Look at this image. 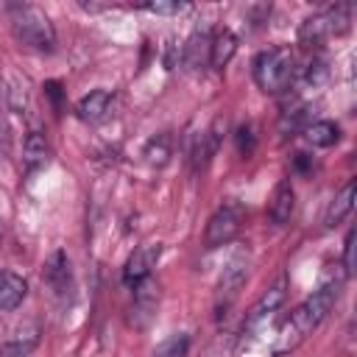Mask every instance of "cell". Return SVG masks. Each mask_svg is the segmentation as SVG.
<instances>
[{
  "instance_id": "1",
  "label": "cell",
  "mask_w": 357,
  "mask_h": 357,
  "mask_svg": "<svg viewBox=\"0 0 357 357\" xmlns=\"http://www.w3.org/2000/svg\"><path fill=\"white\" fill-rule=\"evenodd\" d=\"M337 301V282H326L318 290H312V296H307L287 318V324L279 332V349H293L298 346L307 335H312L321 321L329 315V310Z\"/></svg>"
},
{
  "instance_id": "2",
  "label": "cell",
  "mask_w": 357,
  "mask_h": 357,
  "mask_svg": "<svg viewBox=\"0 0 357 357\" xmlns=\"http://www.w3.org/2000/svg\"><path fill=\"white\" fill-rule=\"evenodd\" d=\"M6 14H8L11 33L20 45H25L36 53H50L56 47V28L39 6H33V3H8Z\"/></svg>"
},
{
  "instance_id": "3",
  "label": "cell",
  "mask_w": 357,
  "mask_h": 357,
  "mask_svg": "<svg viewBox=\"0 0 357 357\" xmlns=\"http://www.w3.org/2000/svg\"><path fill=\"white\" fill-rule=\"evenodd\" d=\"M251 73H254V84L265 95H282L296 81V56L290 47L273 45V47L257 53Z\"/></svg>"
},
{
  "instance_id": "4",
  "label": "cell",
  "mask_w": 357,
  "mask_h": 357,
  "mask_svg": "<svg viewBox=\"0 0 357 357\" xmlns=\"http://www.w3.org/2000/svg\"><path fill=\"white\" fill-rule=\"evenodd\" d=\"M351 22V6H329L326 11H318L312 17H307L298 28V42L304 47H318L324 39L346 33Z\"/></svg>"
},
{
  "instance_id": "5",
  "label": "cell",
  "mask_w": 357,
  "mask_h": 357,
  "mask_svg": "<svg viewBox=\"0 0 357 357\" xmlns=\"http://www.w3.org/2000/svg\"><path fill=\"white\" fill-rule=\"evenodd\" d=\"M243 215H245V212H243V206H240L237 201L220 204V206L209 215V220H206L204 243H206L209 248H218V245L231 243V240L237 237L240 226H243Z\"/></svg>"
},
{
  "instance_id": "6",
  "label": "cell",
  "mask_w": 357,
  "mask_h": 357,
  "mask_svg": "<svg viewBox=\"0 0 357 357\" xmlns=\"http://www.w3.org/2000/svg\"><path fill=\"white\" fill-rule=\"evenodd\" d=\"M245 276H248V251L237 248V251L229 257V262H226V268H223V273H220V282H218V307L226 310V307L234 301V296L240 293Z\"/></svg>"
},
{
  "instance_id": "7",
  "label": "cell",
  "mask_w": 357,
  "mask_h": 357,
  "mask_svg": "<svg viewBox=\"0 0 357 357\" xmlns=\"http://www.w3.org/2000/svg\"><path fill=\"white\" fill-rule=\"evenodd\" d=\"M159 254H162V245H159V243H148V245L134 248L131 257H128L126 265H123V284H126V287H137L139 282H145V279L151 276V271H153Z\"/></svg>"
},
{
  "instance_id": "8",
  "label": "cell",
  "mask_w": 357,
  "mask_h": 357,
  "mask_svg": "<svg viewBox=\"0 0 357 357\" xmlns=\"http://www.w3.org/2000/svg\"><path fill=\"white\" fill-rule=\"evenodd\" d=\"M134 290V301H131V324L137 329H145L153 315H156V307H159V284L153 282V276H148L145 282H139Z\"/></svg>"
},
{
  "instance_id": "9",
  "label": "cell",
  "mask_w": 357,
  "mask_h": 357,
  "mask_svg": "<svg viewBox=\"0 0 357 357\" xmlns=\"http://www.w3.org/2000/svg\"><path fill=\"white\" fill-rule=\"evenodd\" d=\"M284 296H287V279L279 276V279L259 296V301L248 310V315H245V329H257L262 321H268V318L284 304Z\"/></svg>"
},
{
  "instance_id": "10",
  "label": "cell",
  "mask_w": 357,
  "mask_h": 357,
  "mask_svg": "<svg viewBox=\"0 0 357 357\" xmlns=\"http://www.w3.org/2000/svg\"><path fill=\"white\" fill-rule=\"evenodd\" d=\"M209 53H212L209 28H195L181 47V61L187 70H204V67H209Z\"/></svg>"
},
{
  "instance_id": "11",
  "label": "cell",
  "mask_w": 357,
  "mask_h": 357,
  "mask_svg": "<svg viewBox=\"0 0 357 357\" xmlns=\"http://www.w3.org/2000/svg\"><path fill=\"white\" fill-rule=\"evenodd\" d=\"M293 209H296V192H293V184L290 178H282L276 181L273 192H271V201H268V220L273 226H287L290 218H293Z\"/></svg>"
},
{
  "instance_id": "12",
  "label": "cell",
  "mask_w": 357,
  "mask_h": 357,
  "mask_svg": "<svg viewBox=\"0 0 357 357\" xmlns=\"http://www.w3.org/2000/svg\"><path fill=\"white\" fill-rule=\"evenodd\" d=\"M109 106H112V92L109 89H92L75 103V114L84 123H100L109 114Z\"/></svg>"
},
{
  "instance_id": "13",
  "label": "cell",
  "mask_w": 357,
  "mask_h": 357,
  "mask_svg": "<svg viewBox=\"0 0 357 357\" xmlns=\"http://www.w3.org/2000/svg\"><path fill=\"white\" fill-rule=\"evenodd\" d=\"M354 192H357L354 178H349V181L335 192V198L329 201L326 215H324V223H326L329 229H332V226H337V223H343V220L351 215V209H354Z\"/></svg>"
},
{
  "instance_id": "14",
  "label": "cell",
  "mask_w": 357,
  "mask_h": 357,
  "mask_svg": "<svg viewBox=\"0 0 357 357\" xmlns=\"http://www.w3.org/2000/svg\"><path fill=\"white\" fill-rule=\"evenodd\" d=\"M28 296V282L14 271H0V310H17Z\"/></svg>"
},
{
  "instance_id": "15",
  "label": "cell",
  "mask_w": 357,
  "mask_h": 357,
  "mask_svg": "<svg viewBox=\"0 0 357 357\" xmlns=\"http://www.w3.org/2000/svg\"><path fill=\"white\" fill-rule=\"evenodd\" d=\"M42 276L45 282L50 284L53 293H64L70 287V259L64 251H53L47 259H45V268H42Z\"/></svg>"
},
{
  "instance_id": "16",
  "label": "cell",
  "mask_w": 357,
  "mask_h": 357,
  "mask_svg": "<svg viewBox=\"0 0 357 357\" xmlns=\"http://www.w3.org/2000/svg\"><path fill=\"white\" fill-rule=\"evenodd\" d=\"M50 159V145L42 131H28L22 137V165L25 170H36Z\"/></svg>"
},
{
  "instance_id": "17",
  "label": "cell",
  "mask_w": 357,
  "mask_h": 357,
  "mask_svg": "<svg viewBox=\"0 0 357 357\" xmlns=\"http://www.w3.org/2000/svg\"><path fill=\"white\" fill-rule=\"evenodd\" d=\"M234 50H237V36H234L229 28H223V31L212 33V53H209V67H215V70H223V67L231 61Z\"/></svg>"
},
{
  "instance_id": "18",
  "label": "cell",
  "mask_w": 357,
  "mask_h": 357,
  "mask_svg": "<svg viewBox=\"0 0 357 357\" xmlns=\"http://www.w3.org/2000/svg\"><path fill=\"white\" fill-rule=\"evenodd\" d=\"M304 137H307V142L315 145V148H329V145H335V142L340 139V128H337V123H332V120H315V123H310V126L304 128Z\"/></svg>"
},
{
  "instance_id": "19",
  "label": "cell",
  "mask_w": 357,
  "mask_h": 357,
  "mask_svg": "<svg viewBox=\"0 0 357 357\" xmlns=\"http://www.w3.org/2000/svg\"><path fill=\"white\" fill-rule=\"evenodd\" d=\"M187 349H190V337H187L184 332H178V335H173V337L162 340V343L153 349V354H151V357H184V354H187Z\"/></svg>"
},
{
  "instance_id": "20",
  "label": "cell",
  "mask_w": 357,
  "mask_h": 357,
  "mask_svg": "<svg viewBox=\"0 0 357 357\" xmlns=\"http://www.w3.org/2000/svg\"><path fill=\"white\" fill-rule=\"evenodd\" d=\"M145 156H148L151 165H165L167 156H170V139H167L165 134L153 137V139L145 145Z\"/></svg>"
},
{
  "instance_id": "21",
  "label": "cell",
  "mask_w": 357,
  "mask_h": 357,
  "mask_svg": "<svg viewBox=\"0 0 357 357\" xmlns=\"http://www.w3.org/2000/svg\"><path fill=\"white\" fill-rule=\"evenodd\" d=\"M139 8H145L151 14H170V17H176V14L190 11V3H145Z\"/></svg>"
},
{
  "instance_id": "22",
  "label": "cell",
  "mask_w": 357,
  "mask_h": 357,
  "mask_svg": "<svg viewBox=\"0 0 357 357\" xmlns=\"http://www.w3.org/2000/svg\"><path fill=\"white\" fill-rule=\"evenodd\" d=\"M254 142H257L254 128H251L248 123L240 126V128H237V151H240L243 156H251V153H254Z\"/></svg>"
},
{
  "instance_id": "23",
  "label": "cell",
  "mask_w": 357,
  "mask_h": 357,
  "mask_svg": "<svg viewBox=\"0 0 357 357\" xmlns=\"http://www.w3.org/2000/svg\"><path fill=\"white\" fill-rule=\"evenodd\" d=\"M343 268L349 276L354 273V229H349L346 240H343Z\"/></svg>"
},
{
  "instance_id": "24",
  "label": "cell",
  "mask_w": 357,
  "mask_h": 357,
  "mask_svg": "<svg viewBox=\"0 0 357 357\" xmlns=\"http://www.w3.org/2000/svg\"><path fill=\"white\" fill-rule=\"evenodd\" d=\"M45 95H50V100H53L56 109L61 106V84H59V81H47V84H45Z\"/></svg>"
}]
</instances>
